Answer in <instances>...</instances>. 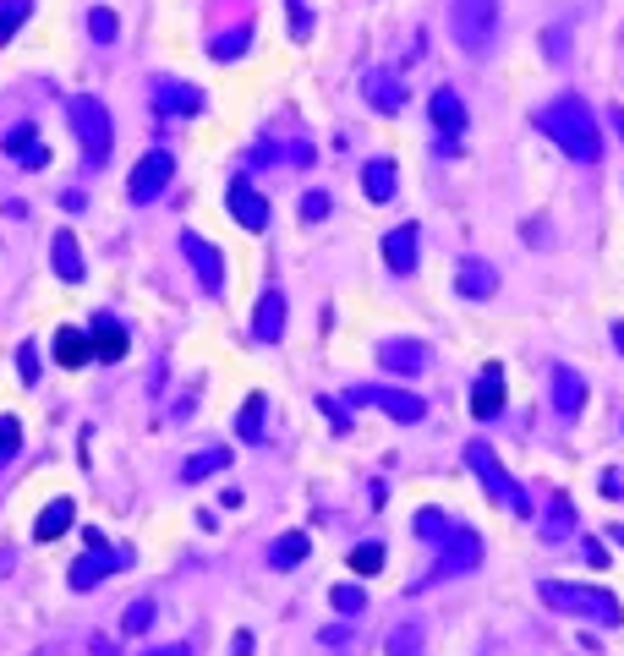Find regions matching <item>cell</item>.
I'll return each mask as SVG.
<instances>
[{"mask_svg": "<svg viewBox=\"0 0 624 656\" xmlns=\"http://www.w3.org/2000/svg\"><path fill=\"white\" fill-rule=\"evenodd\" d=\"M570 531H575V503L559 492L553 509H548V520H542V536H570Z\"/></svg>", "mask_w": 624, "mask_h": 656, "instance_id": "cell-28", "label": "cell"}, {"mask_svg": "<svg viewBox=\"0 0 624 656\" xmlns=\"http://www.w3.org/2000/svg\"><path fill=\"white\" fill-rule=\"evenodd\" d=\"M312 33V11H307V0H291V39H307Z\"/></svg>", "mask_w": 624, "mask_h": 656, "instance_id": "cell-39", "label": "cell"}, {"mask_svg": "<svg viewBox=\"0 0 624 656\" xmlns=\"http://www.w3.org/2000/svg\"><path fill=\"white\" fill-rule=\"evenodd\" d=\"M444 531H449V520H444V514H438V509H422V514H416V536H427V542H444Z\"/></svg>", "mask_w": 624, "mask_h": 656, "instance_id": "cell-36", "label": "cell"}, {"mask_svg": "<svg viewBox=\"0 0 624 656\" xmlns=\"http://www.w3.org/2000/svg\"><path fill=\"white\" fill-rule=\"evenodd\" d=\"M115 33H121V28H115V11L110 6L88 11V39H94V44H115Z\"/></svg>", "mask_w": 624, "mask_h": 656, "instance_id": "cell-31", "label": "cell"}, {"mask_svg": "<svg viewBox=\"0 0 624 656\" xmlns=\"http://www.w3.org/2000/svg\"><path fill=\"white\" fill-rule=\"evenodd\" d=\"M170 175H176V154H165V148H154V154H143L137 159V170H132V203H154L159 192L170 186Z\"/></svg>", "mask_w": 624, "mask_h": 656, "instance_id": "cell-7", "label": "cell"}, {"mask_svg": "<svg viewBox=\"0 0 624 656\" xmlns=\"http://www.w3.org/2000/svg\"><path fill=\"white\" fill-rule=\"evenodd\" d=\"M389 656H422L416 651V629H395L389 635Z\"/></svg>", "mask_w": 624, "mask_h": 656, "instance_id": "cell-41", "label": "cell"}, {"mask_svg": "<svg viewBox=\"0 0 624 656\" xmlns=\"http://www.w3.org/2000/svg\"><path fill=\"white\" fill-rule=\"evenodd\" d=\"M17 443H22L17 416H0V460H11V454H17Z\"/></svg>", "mask_w": 624, "mask_h": 656, "instance_id": "cell-37", "label": "cell"}, {"mask_svg": "<svg viewBox=\"0 0 624 656\" xmlns=\"http://www.w3.org/2000/svg\"><path fill=\"white\" fill-rule=\"evenodd\" d=\"M334 607H340V613H362V607H367V596L356 591V585H340V591H334Z\"/></svg>", "mask_w": 624, "mask_h": 656, "instance_id": "cell-40", "label": "cell"}, {"mask_svg": "<svg viewBox=\"0 0 624 656\" xmlns=\"http://www.w3.org/2000/svg\"><path fill=\"white\" fill-rule=\"evenodd\" d=\"M553 405H559V416H581L586 410V378L575 367H553Z\"/></svg>", "mask_w": 624, "mask_h": 656, "instance_id": "cell-17", "label": "cell"}, {"mask_svg": "<svg viewBox=\"0 0 624 656\" xmlns=\"http://www.w3.org/2000/svg\"><path fill=\"white\" fill-rule=\"evenodd\" d=\"M537 126L553 137V143H559V154H570V159H581V164L603 159V126H597V115L586 110L575 93L542 104V110H537Z\"/></svg>", "mask_w": 624, "mask_h": 656, "instance_id": "cell-1", "label": "cell"}, {"mask_svg": "<svg viewBox=\"0 0 624 656\" xmlns=\"http://www.w3.org/2000/svg\"><path fill=\"white\" fill-rule=\"evenodd\" d=\"M378 361H384V372H422L427 345L422 339H384V345H378Z\"/></svg>", "mask_w": 624, "mask_h": 656, "instance_id": "cell-15", "label": "cell"}, {"mask_svg": "<svg viewBox=\"0 0 624 656\" xmlns=\"http://www.w3.org/2000/svg\"><path fill=\"white\" fill-rule=\"evenodd\" d=\"M6 148H11V159H17L22 170H44V164H50V148L39 143V132H33V121H22L17 132L6 137Z\"/></svg>", "mask_w": 624, "mask_h": 656, "instance_id": "cell-18", "label": "cell"}, {"mask_svg": "<svg viewBox=\"0 0 624 656\" xmlns=\"http://www.w3.org/2000/svg\"><path fill=\"white\" fill-rule=\"evenodd\" d=\"M66 115H72V132H77V143H83V159H88V170H99V164H110V148H115L110 110H104L99 99H88V93H77V99L66 104Z\"/></svg>", "mask_w": 624, "mask_h": 656, "instance_id": "cell-4", "label": "cell"}, {"mask_svg": "<svg viewBox=\"0 0 624 656\" xmlns=\"http://www.w3.org/2000/svg\"><path fill=\"white\" fill-rule=\"evenodd\" d=\"M351 400L356 405H378L384 416L406 421V427H416V421L427 416V400H416V394H406V389H356Z\"/></svg>", "mask_w": 624, "mask_h": 656, "instance_id": "cell-8", "label": "cell"}, {"mask_svg": "<svg viewBox=\"0 0 624 656\" xmlns=\"http://www.w3.org/2000/svg\"><path fill=\"white\" fill-rule=\"evenodd\" d=\"M362 186H367V197H373V203H389V197H395V186H400V170L389 159H373L362 170Z\"/></svg>", "mask_w": 624, "mask_h": 656, "instance_id": "cell-23", "label": "cell"}, {"mask_svg": "<svg viewBox=\"0 0 624 656\" xmlns=\"http://www.w3.org/2000/svg\"><path fill=\"white\" fill-rule=\"evenodd\" d=\"M50 263H55V274L66 279V285H83V246H77L72 230H61L50 246Z\"/></svg>", "mask_w": 624, "mask_h": 656, "instance_id": "cell-19", "label": "cell"}, {"mask_svg": "<svg viewBox=\"0 0 624 656\" xmlns=\"http://www.w3.org/2000/svg\"><path fill=\"white\" fill-rule=\"evenodd\" d=\"M351 569H356V574H378V569H384V547H378V542H362V547L351 553Z\"/></svg>", "mask_w": 624, "mask_h": 656, "instance_id": "cell-34", "label": "cell"}, {"mask_svg": "<svg viewBox=\"0 0 624 656\" xmlns=\"http://www.w3.org/2000/svg\"><path fill=\"white\" fill-rule=\"evenodd\" d=\"M367 104H378V110H400V104H406V82H400L395 72H367Z\"/></svg>", "mask_w": 624, "mask_h": 656, "instance_id": "cell-21", "label": "cell"}, {"mask_svg": "<svg viewBox=\"0 0 624 656\" xmlns=\"http://www.w3.org/2000/svg\"><path fill=\"white\" fill-rule=\"evenodd\" d=\"M302 219H307V225L329 219V192H307V197H302Z\"/></svg>", "mask_w": 624, "mask_h": 656, "instance_id": "cell-38", "label": "cell"}, {"mask_svg": "<svg viewBox=\"0 0 624 656\" xmlns=\"http://www.w3.org/2000/svg\"><path fill=\"white\" fill-rule=\"evenodd\" d=\"M148 624H154V602H132L126 618H121V635H143Z\"/></svg>", "mask_w": 624, "mask_h": 656, "instance_id": "cell-35", "label": "cell"}, {"mask_svg": "<svg viewBox=\"0 0 624 656\" xmlns=\"http://www.w3.org/2000/svg\"><path fill=\"white\" fill-rule=\"evenodd\" d=\"M427 115H433V126L444 132L438 154H455V137L466 132V104H460V93H455V88H438L433 104H427Z\"/></svg>", "mask_w": 624, "mask_h": 656, "instance_id": "cell-9", "label": "cell"}, {"mask_svg": "<svg viewBox=\"0 0 624 656\" xmlns=\"http://www.w3.org/2000/svg\"><path fill=\"white\" fill-rule=\"evenodd\" d=\"M241 438H247V443L263 438V394H252V400L241 405Z\"/></svg>", "mask_w": 624, "mask_h": 656, "instance_id": "cell-32", "label": "cell"}, {"mask_svg": "<svg viewBox=\"0 0 624 656\" xmlns=\"http://www.w3.org/2000/svg\"><path fill=\"white\" fill-rule=\"evenodd\" d=\"M384 263L395 268V274H411L416 268V225H395L384 236Z\"/></svg>", "mask_w": 624, "mask_h": 656, "instance_id": "cell-20", "label": "cell"}, {"mask_svg": "<svg viewBox=\"0 0 624 656\" xmlns=\"http://www.w3.org/2000/svg\"><path fill=\"white\" fill-rule=\"evenodd\" d=\"M438 569L427 574V580H449V574H466V569H477L482 564V536L477 531H455V525H449L444 531V542H438Z\"/></svg>", "mask_w": 624, "mask_h": 656, "instance_id": "cell-6", "label": "cell"}, {"mask_svg": "<svg viewBox=\"0 0 624 656\" xmlns=\"http://www.w3.org/2000/svg\"><path fill=\"white\" fill-rule=\"evenodd\" d=\"M499 410H504V367L499 361H488V367L477 372V383H471V416L493 421Z\"/></svg>", "mask_w": 624, "mask_h": 656, "instance_id": "cell-10", "label": "cell"}, {"mask_svg": "<svg viewBox=\"0 0 624 656\" xmlns=\"http://www.w3.org/2000/svg\"><path fill=\"white\" fill-rule=\"evenodd\" d=\"M247 44H252V22H241L236 33H219V39L208 44V55H214V61H236V55L247 50Z\"/></svg>", "mask_w": 624, "mask_h": 656, "instance_id": "cell-26", "label": "cell"}, {"mask_svg": "<svg viewBox=\"0 0 624 656\" xmlns=\"http://www.w3.org/2000/svg\"><path fill=\"white\" fill-rule=\"evenodd\" d=\"M181 246H187V257H192V268H198V279H203V290L208 296H219L225 290V257L214 252V241H203V236H181Z\"/></svg>", "mask_w": 624, "mask_h": 656, "instance_id": "cell-11", "label": "cell"}, {"mask_svg": "<svg viewBox=\"0 0 624 656\" xmlns=\"http://www.w3.org/2000/svg\"><path fill=\"white\" fill-rule=\"evenodd\" d=\"M302 558H307V536L291 531V536H280V542H274L269 564H274V569H291V564H302Z\"/></svg>", "mask_w": 624, "mask_h": 656, "instance_id": "cell-27", "label": "cell"}, {"mask_svg": "<svg viewBox=\"0 0 624 656\" xmlns=\"http://www.w3.org/2000/svg\"><path fill=\"white\" fill-rule=\"evenodd\" d=\"M455 290H460L466 301H488L493 290H499V274H493L482 257H466V263H460V274H455Z\"/></svg>", "mask_w": 624, "mask_h": 656, "instance_id": "cell-16", "label": "cell"}, {"mask_svg": "<svg viewBox=\"0 0 624 656\" xmlns=\"http://www.w3.org/2000/svg\"><path fill=\"white\" fill-rule=\"evenodd\" d=\"M586 564L603 569V564H608V547H603V542H586Z\"/></svg>", "mask_w": 624, "mask_h": 656, "instance_id": "cell-42", "label": "cell"}, {"mask_svg": "<svg viewBox=\"0 0 624 656\" xmlns=\"http://www.w3.org/2000/svg\"><path fill=\"white\" fill-rule=\"evenodd\" d=\"M614 345H619V356H624V323H614Z\"/></svg>", "mask_w": 624, "mask_h": 656, "instance_id": "cell-44", "label": "cell"}, {"mask_svg": "<svg viewBox=\"0 0 624 656\" xmlns=\"http://www.w3.org/2000/svg\"><path fill=\"white\" fill-rule=\"evenodd\" d=\"M115 569V558H104V547H88V558L72 569V591H88V585L99 580V574H110Z\"/></svg>", "mask_w": 624, "mask_h": 656, "instance_id": "cell-25", "label": "cell"}, {"mask_svg": "<svg viewBox=\"0 0 624 656\" xmlns=\"http://www.w3.org/2000/svg\"><path fill=\"white\" fill-rule=\"evenodd\" d=\"M466 465L482 476V487H488V498L499 503V509H510V514H531V503H526V492H520V482L499 465V454H493L488 443H466Z\"/></svg>", "mask_w": 624, "mask_h": 656, "instance_id": "cell-5", "label": "cell"}, {"mask_svg": "<svg viewBox=\"0 0 624 656\" xmlns=\"http://www.w3.org/2000/svg\"><path fill=\"white\" fill-rule=\"evenodd\" d=\"M33 17V0H0V44H11V33Z\"/></svg>", "mask_w": 624, "mask_h": 656, "instance_id": "cell-29", "label": "cell"}, {"mask_svg": "<svg viewBox=\"0 0 624 656\" xmlns=\"http://www.w3.org/2000/svg\"><path fill=\"white\" fill-rule=\"evenodd\" d=\"M608 536H614V542H624V525H614V531H608Z\"/></svg>", "mask_w": 624, "mask_h": 656, "instance_id": "cell-46", "label": "cell"}, {"mask_svg": "<svg viewBox=\"0 0 624 656\" xmlns=\"http://www.w3.org/2000/svg\"><path fill=\"white\" fill-rule=\"evenodd\" d=\"M449 33L466 55L493 50L499 39V0H449Z\"/></svg>", "mask_w": 624, "mask_h": 656, "instance_id": "cell-3", "label": "cell"}, {"mask_svg": "<svg viewBox=\"0 0 624 656\" xmlns=\"http://www.w3.org/2000/svg\"><path fill=\"white\" fill-rule=\"evenodd\" d=\"M72 514H77V509H72V498H55L50 509L39 514V525H33V536H39V542H55V536H61L66 525H72Z\"/></svg>", "mask_w": 624, "mask_h": 656, "instance_id": "cell-24", "label": "cell"}, {"mask_svg": "<svg viewBox=\"0 0 624 656\" xmlns=\"http://www.w3.org/2000/svg\"><path fill=\"white\" fill-rule=\"evenodd\" d=\"M603 492H614V498H624V471H608V476H603Z\"/></svg>", "mask_w": 624, "mask_h": 656, "instance_id": "cell-43", "label": "cell"}, {"mask_svg": "<svg viewBox=\"0 0 624 656\" xmlns=\"http://www.w3.org/2000/svg\"><path fill=\"white\" fill-rule=\"evenodd\" d=\"M280 334H285V296L280 290H263L258 312H252V339H258V345H274Z\"/></svg>", "mask_w": 624, "mask_h": 656, "instance_id": "cell-13", "label": "cell"}, {"mask_svg": "<svg viewBox=\"0 0 624 656\" xmlns=\"http://www.w3.org/2000/svg\"><path fill=\"white\" fill-rule=\"evenodd\" d=\"M230 219H236L241 230H263L269 225V203H263V192L252 181H230Z\"/></svg>", "mask_w": 624, "mask_h": 656, "instance_id": "cell-12", "label": "cell"}, {"mask_svg": "<svg viewBox=\"0 0 624 656\" xmlns=\"http://www.w3.org/2000/svg\"><path fill=\"white\" fill-rule=\"evenodd\" d=\"M225 460H230L225 449H208V454H198V460H192V465H187V471H181V476H187V482H203L208 471H225Z\"/></svg>", "mask_w": 624, "mask_h": 656, "instance_id": "cell-33", "label": "cell"}, {"mask_svg": "<svg viewBox=\"0 0 624 656\" xmlns=\"http://www.w3.org/2000/svg\"><path fill=\"white\" fill-rule=\"evenodd\" d=\"M154 104H159L165 115H198L208 99H203L198 88H187V82H170V77H159V82H154Z\"/></svg>", "mask_w": 624, "mask_h": 656, "instance_id": "cell-14", "label": "cell"}, {"mask_svg": "<svg viewBox=\"0 0 624 656\" xmlns=\"http://www.w3.org/2000/svg\"><path fill=\"white\" fill-rule=\"evenodd\" d=\"M94 356L99 361H121L126 356V334L115 323H99V334H94Z\"/></svg>", "mask_w": 624, "mask_h": 656, "instance_id": "cell-30", "label": "cell"}, {"mask_svg": "<svg viewBox=\"0 0 624 656\" xmlns=\"http://www.w3.org/2000/svg\"><path fill=\"white\" fill-rule=\"evenodd\" d=\"M537 591H542V602H548L553 613H575V618H592V624H608V629H619V618H624V607L614 602V591H603V585L542 580Z\"/></svg>", "mask_w": 624, "mask_h": 656, "instance_id": "cell-2", "label": "cell"}, {"mask_svg": "<svg viewBox=\"0 0 624 656\" xmlns=\"http://www.w3.org/2000/svg\"><path fill=\"white\" fill-rule=\"evenodd\" d=\"M154 656H192L187 646H170V651H154Z\"/></svg>", "mask_w": 624, "mask_h": 656, "instance_id": "cell-45", "label": "cell"}, {"mask_svg": "<svg viewBox=\"0 0 624 656\" xmlns=\"http://www.w3.org/2000/svg\"><path fill=\"white\" fill-rule=\"evenodd\" d=\"M88 356H94V339H83V328H61V334H55V361H61L66 372L88 367Z\"/></svg>", "mask_w": 624, "mask_h": 656, "instance_id": "cell-22", "label": "cell"}]
</instances>
